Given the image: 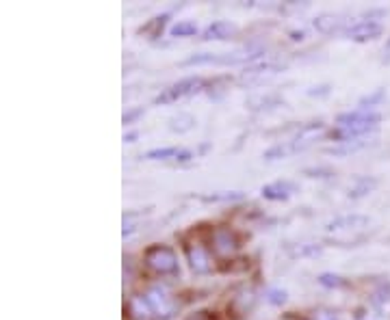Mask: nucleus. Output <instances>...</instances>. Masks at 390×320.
I'll return each mask as SVG.
<instances>
[{"label":"nucleus","instance_id":"12","mask_svg":"<svg viewBox=\"0 0 390 320\" xmlns=\"http://www.w3.org/2000/svg\"><path fill=\"white\" fill-rule=\"evenodd\" d=\"M237 35V27L230 24V22H223V20H217L213 24L206 27V31L202 33V39L204 41H225Z\"/></svg>","mask_w":390,"mask_h":320},{"label":"nucleus","instance_id":"1","mask_svg":"<svg viewBox=\"0 0 390 320\" xmlns=\"http://www.w3.org/2000/svg\"><path fill=\"white\" fill-rule=\"evenodd\" d=\"M382 115L373 110H351L340 115L336 119V130H334V141L336 143H347V141H358L364 139L366 134H371L379 128Z\"/></svg>","mask_w":390,"mask_h":320},{"label":"nucleus","instance_id":"11","mask_svg":"<svg viewBox=\"0 0 390 320\" xmlns=\"http://www.w3.org/2000/svg\"><path fill=\"white\" fill-rule=\"evenodd\" d=\"M297 191V184L291 180H278L271 182V184L263 187V197L269 201H286L293 193Z\"/></svg>","mask_w":390,"mask_h":320},{"label":"nucleus","instance_id":"22","mask_svg":"<svg viewBox=\"0 0 390 320\" xmlns=\"http://www.w3.org/2000/svg\"><path fill=\"white\" fill-rule=\"evenodd\" d=\"M245 195L239 193V191H232V193H213V195H204L202 199L204 201H237V199H243Z\"/></svg>","mask_w":390,"mask_h":320},{"label":"nucleus","instance_id":"13","mask_svg":"<svg viewBox=\"0 0 390 320\" xmlns=\"http://www.w3.org/2000/svg\"><path fill=\"white\" fill-rule=\"evenodd\" d=\"M254 303H256V294H254V290H249V288H243L241 292H237L232 296V307H235L237 314H247L251 307H254Z\"/></svg>","mask_w":390,"mask_h":320},{"label":"nucleus","instance_id":"25","mask_svg":"<svg viewBox=\"0 0 390 320\" xmlns=\"http://www.w3.org/2000/svg\"><path fill=\"white\" fill-rule=\"evenodd\" d=\"M185 320H219L217 316H215V312H209V310H200V312H193V314H189Z\"/></svg>","mask_w":390,"mask_h":320},{"label":"nucleus","instance_id":"8","mask_svg":"<svg viewBox=\"0 0 390 320\" xmlns=\"http://www.w3.org/2000/svg\"><path fill=\"white\" fill-rule=\"evenodd\" d=\"M185 251H187V260H189V266L193 272H197V275H206V272L211 270V254L202 242H191L185 247Z\"/></svg>","mask_w":390,"mask_h":320},{"label":"nucleus","instance_id":"7","mask_svg":"<svg viewBox=\"0 0 390 320\" xmlns=\"http://www.w3.org/2000/svg\"><path fill=\"white\" fill-rule=\"evenodd\" d=\"M371 225V221L360 214H347V217H338L328 225L330 234H354V232H364L366 227Z\"/></svg>","mask_w":390,"mask_h":320},{"label":"nucleus","instance_id":"15","mask_svg":"<svg viewBox=\"0 0 390 320\" xmlns=\"http://www.w3.org/2000/svg\"><path fill=\"white\" fill-rule=\"evenodd\" d=\"M338 24H340V20L334 13H321L314 17V29L319 33H332L334 29H338Z\"/></svg>","mask_w":390,"mask_h":320},{"label":"nucleus","instance_id":"14","mask_svg":"<svg viewBox=\"0 0 390 320\" xmlns=\"http://www.w3.org/2000/svg\"><path fill=\"white\" fill-rule=\"evenodd\" d=\"M375 187H377V180L375 177H358L354 182V187H349V197L351 199H360L364 195H369Z\"/></svg>","mask_w":390,"mask_h":320},{"label":"nucleus","instance_id":"20","mask_svg":"<svg viewBox=\"0 0 390 320\" xmlns=\"http://www.w3.org/2000/svg\"><path fill=\"white\" fill-rule=\"evenodd\" d=\"M180 154L178 147H160V150H150L146 154L148 160H167V158H176Z\"/></svg>","mask_w":390,"mask_h":320},{"label":"nucleus","instance_id":"6","mask_svg":"<svg viewBox=\"0 0 390 320\" xmlns=\"http://www.w3.org/2000/svg\"><path fill=\"white\" fill-rule=\"evenodd\" d=\"M241 249V238L239 234L228 225H219L213 230V251L221 258L235 256L237 251Z\"/></svg>","mask_w":390,"mask_h":320},{"label":"nucleus","instance_id":"10","mask_svg":"<svg viewBox=\"0 0 390 320\" xmlns=\"http://www.w3.org/2000/svg\"><path fill=\"white\" fill-rule=\"evenodd\" d=\"M126 314L130 320H158L156 312L152 310L146 294H134L126 303Z\"/></svg>","mask_w":390,"mask_h":320},{"label":"nucleus","instance_id":"24","mask_svg":"<svg viewBox=\"0 0 390 320\" xmlns=\"http://www.w3.org/2000/svg\"><path fill=\"white\" fill-rule=\"evenodd\" d=\"M321 254V247L316 245H300L297 249H293V256H316Z\"/></svg>","mask_w":390,"mask_h":320},{"label":"nucleus","instance_id":"19","mask_svg":"<svg viewBox=\"0 0 390 320\" xmlns=\"http://www.w3.org/2000/svg\"><path fill=\"white\" fill-rule=\"evenodd\" d=\"M384 98H386V91H384V89H375L371 96H366V98H362V100L358 102V110H371V108H375Z\"/></svg>","mask_w":390,"mask_h":320},{"label":"nucleus","instance_id":"4","mask_svg":"<svg viewBox=\"0 0 390 320\" xmlns=\"http://www.w3.org/2000/svg\"><path fill=\"white\" fill-rule=\"evenodd\" d=\"M204 85L206 82L200 76L185 78V80H180V82H176V85L160 91V94L154 98V104H172V102H178V100L187 98V96H195L204 89Z\"/></svg>","mask_w":390,"mask_h":320},{"label":"nucleus","instance_id":"2","mask_svg":"<svg viewBox=\"0 0 390 320\" xmlns=\"http://www.w3.org/2000/svg\"><path fill=\"white\" fill-rule=\"evenodd\" d=\"M323 124L316 122V124H308L300 130V134L293 136L291 141H282L278 145H273L265 152V160H280V158H286L291 154H297V152H302L306 147H310L314 141H316V134L319 132H323Z\"/></svg>","mask_w":390,"mask_h":320},{"label":"nucleus","instance_id":"29","mask_svg":"<svg viewBox=\"0 0 390 320\" xmlns=\"http://www.w3.org/2000/svg\"><path fill=\"white\" fill-rule=\"evenodd\" d=\"M137 139V132H130V134H124V141H128V143H132Z\"/></svg>","mask_w":390,"mask_h":320},{"label":"nucleus","instance_id":"28","mask_svg":"<svg viewBox=\"0 0 390 320\" xmlns=\"http://www.w3.org/2000/svg\"><path fill=\"white\" fill-rule=\"evenodd\" d=\"M384 63H390V39L386 41V45H384V59H382Z\"/></svg>","mask_w":390,"mask_h":320},{"label":"nucleus","instance_id":"26","mask_svg":"<svg viewBox=\"0 0 390 320\" xmlns=\"http://www.w3.org/2000/svg\"><path fill=\"white\" fill-rule=\"evenodd\" d=\"M144 112H146L144 108H134V110H128L126 115H124V119H122V122H124V126H130V124H134V119H137V117H141Z\"/></svg>","mask_w":390,"mask_h":320},{"label":"nucleus","instance_id":"21","mask_svg":"<svg viewBox=\"0 0 390 320\" xmlns=\"http://www.w3.org/2000/svg\"><path fill=\"white\" fill-rule=\"evenodd\" d=\"M319 284L326 288H345L347 286V282L340 275H334V272H323V275H319Z\"/></svg>","mask_w":390,"mask_h":320},{"label":"nucleus","instance_id":"16","mask_svg":"<svg viewBox=\"0 0 390 320\" xmlns=\"http://www.w3.org/2000/svg\"><path fill=\"white\" fill-rule=\"evenodd\" d=\"M193 124H195L193 115H189V112H178V115H174L169 119V130L182 134V132H189L193 128Z\"/></svg>","mask_w":390,"mask_h":320},{"label":"nucleus","instance_id":"5","mask_svg":"<svg viewBox=\"0 0 390 320\" xmlns=\"http://www.w3.org/2000/svg\"><path fill=\"white\" fill-rule=\"evenodd\" d=\"M146 299L150 301L152 310L156 312L158 320H169L176 310H178V303L174 301V296L167 292V288L163 286H152L146 290Z\"/></svg>","mask_w":390,"mask_h":320},{"label":"nucleus","instance_id":"23","mask_svg":"<svg viewBox=\"0 0 390 320\" xmlns=\"http://www.w3.org/2000/svg\"><path fill=\"white\" fill-rule=\"evenodd\" d=\"M267 301L271 305H284L286 303V292L284 290H278V288H273L267 292Z\"/></svg>","mask_w":390,"mask_h":320},{"label":"nucleus","instance_id":"3","mask_svg":"<svg viewBox=\"0 0 390 320\" xmlns=\"http://www.w3.org/2000/svg\"><path fill=\"white\" fill-rule=\"evenodd\" d=\"M144 262L158 275H178L180 272L176 251L167 245H150L144 254Z\"/></svg>","mask_w":390,"mask_h":320},{"label":"nucleus","instance_id":"18","mask_svg":"<svg viewBox=\"0 0 390 320\" xmlns=\"http://www.w3.org/2000/svg\"><path fill=\"white\" fill-rule=\"evenodd\" d=\"M172 37H193L197 33V27H195V22L191 20H180L178 24L172 27Z\"/></svg>","mask_w":390,"mask_h":320},{"label":"nucleus","instance_id":"27","mask_svg":"<svg viewBox=\"0 0 390 320\" xmlns=\"http://www.w3.org/2000/svg\"><path fill=\"white\" fill-rule=\"evenodd\" d=\"M312 320H340L334 312H328V310H323V312H316L314 314V318Z\"/></svg>","mask_w":390,"mask_h":320},{"label":"nucleus","instance_id":"9","mask_svg":"<svg viewBox=\"0 0 390 320\" xmlns=\"http://www.w3.org/2000/svg\"><path fill=\"white\" fill-rule=\"evenodd\" d=\"M382 24L375 20H362V22H356L349 29H345V37L351 39V41H371L375 37L382 35Z\"/></svg>","mask_w":390,"mask_h":320},{"label":"nucleus","instance_id":"17","mask_svg":"<svg viewBox=\"0 0 390 320\" xmlns=\"http://www.w3.org/2000/svg\"><path fill=\"white\" fill-rule=\"evenodd\" d=\"M369 145V141H364V139H358V141H347V143H340L336 147H330L328 154L332 156H345V154H354V152H360L362 147Z\"/></svg>","mask_w":390,"mask_h":320}]
</instances>
